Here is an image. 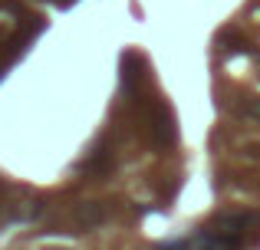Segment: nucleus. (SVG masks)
<instances>
[{"label": "nucleus", "mask_w": 260, "mask_h": 250, "mask_svg": "<svg viewBox=\"0 0 260 250\" xmlns=\"http://www.w3.org/2000/svg\"><path fill=\"white\" fill-rule=\"evenodd\" d=\"M237 116H244V119H250V122H260V99H250V96H241L237 99Z\"/></svg>", "instance_id": "f257e3e1"}]
</instances>
